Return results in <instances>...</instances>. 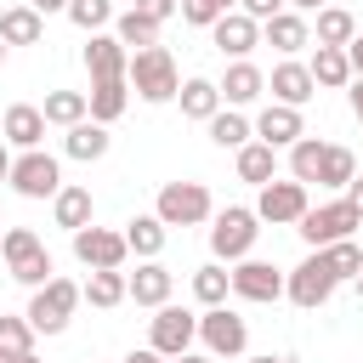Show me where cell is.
I'll use <instances>...</instances> for the list:
<instances>
[{
    "instance_id": "cell-19",
    "label": "cell",
    "mask_w": 363,
    "mask_h": 363,
    "mask_svg": "<svg viewBox=\"0 0 363 363\" xmlns=\"http://www.w3.org/2000/svg\"><path fill=\"white\" fill-rule=\"evenodd\" d=\"M216 91H221V108H250V102L267 91V74L244 57V62H233V68L216 79Z\"/></svg>"
},
{
    "instance_id": "cell-57",
    "label": "cell",
    "mask_w": 363,
    "mask_h": 363,
    "mask_svg": "<svg viewBox=\"0 0 363 363\" xmlns=\"http://www.w3.org/2000/svg\"><path fill=\"white\" fill-rule=\"evenodd\" d=\"M0 233H6V227H0Z\"/></svg>"
},
{
    "instance_id": "cell-12",
    "label": "cell",
    "mask_w": 363,
    "mask_h": 363,
    "mask_svg": "<svg viewBox=\"0 0 363 363\" xmlns=\"http://www.w3.org/2000/svg\"><path fill=\"white\" fill-rule=\"evenodd\" d=\"M74 255H79L91 272H119L130 250H125V233H113V227H96V221H91V227H79V233H74Z\"/></svg>"
},
{
    "instance_id": "cell-15",
    "label": "cell",
    "mask_w": 363,
    "mask_h": 363,
    "mask_svg": "<svg viewBox=\"0 0 363 363\" xmlns=\"http://www.w3.org/2000/svg\"><path fill=\"white\" fill-rule=\"evenodd\" d=\"M170 289H176V272L164 267V261H142L136 272H125V301H136V306H164L170 301Z\"/></svg>"
},
{
    "instance_id": "cell-1",
    "label": "cell",
    "mask_w": 363,
    "mask_h": 363,
    "mask_svg": "<svg viewBox=\"0 0 363 363\" xmlns=\"http://www.w3.org/2000/svg\"><path fill=\"white\" fill-rule=\"evenodd\" d=\"M125 85L142 96V102H176L182 91V74H176V57L164 45H147V51H130L125 62Z\"/></svg>"
},
{
    "instance_id": "cell-8",
    "label": "cell",
    "mask_w": 363,
    "mask_h": 363,
    "mask_svg": "<svg viewBox=\"0 0 363 363\" xmlns=\"http://www.w3.org/2000/svg\"><path fill=\"white\" fill-rule=\"evenodd\" d=\"M193 340H199V312L164 301V306L153 312V323H147V346H153L159 357H182V352H193Z\"/></svg>"
},
{
    "instance_id": "cell-11",
    "label": "cell",
    "mask_w": 363,
    "mask_h": 363,
    "mask_svg": "<svg viewBox=\"0 0 363 363\" xmlns=\"http://www.w3.org/2000/svg\"><path fill=\"white\" fill-rule=\"evenodd\" d=\"M306 210H312V199H306V187H301L295 176H289V182L272 176V182L261 187V199H255V221H272V227H295Z\"/></svg>"
},
{
    "instance_id": "cell-24",
    "label": "cell",
    "mask_w": 363,
    "mask_h": 363,
    "mask_svg": "<svg viewBox=\"0 0 363 363\" xmlns=\"http://www.w3.org/2000/svg\"><path fill=\"white\" fill-rule=\"evenodd\" d=\"M306 74H312L318 91H346V85H352V62H346V51H335V45H318L312 62H306Z\"/></svg>"
},
{
    "instance_id": "cell-37",
    "label": "cell",
    "mask_w": 363,
    "mask_h": 363,
    "mask_svg": "<svg viewBox=\"0 0 363 363\" xmlns=\"http://www.w3.org/2000/svg\"><path fill=\"white\" fill-rule=\"evenodd\" d=\"M79 301H91V306H119L125 301V272H91L85 284H79Z\"/></svg>"
},
{
    "instance_id": "cell-27",
    "label": "cell",
    "mask_w": 363,
    "mask_h": 363,
    "mask_svg": "<svg viewBox=\"0 0 363 363\" xmlns=\"http://www.w3.org/2000/svg\"><path fill=\"white\" fill-rule=\"evenodd\" d=\"M164 238H170V227H164L159 216H130V221H125V250L142 255V261H159Z\"/></svg>"
},
{
    "instance_id": "cell-40",
    "label": "cell",
    "mask_w": 363,
    "mask_h": 363,
    "mask_svg": "<svg viewBox=\"0 0 363 363\" xmlns=\"http://www.w3.org/2000/svg\"><path fill=\"white\" fill-rule=\"evenodd\" d=\"M0 352H34L28 318H6V312H0Z\"/></svg>"
},
{
    "instance_id": "cell-10",
    "label": "cell",
    "mask_w": 363,
    "mask_h": 363,
    "mask_svg": "<svg viewBox=\"0 0 363 363\" xmlns=\"http://www.w3.org/2000/svg\"><path fill=\"white\" fill-rule=\"evenodd\" d=\"M199 340L210 357H238L250 346V323L233 312V306H204L199 312Z\"/></svg>"
},
{
    "instance_id": "cell-25",
    "label": "cell",
    "mask_w": 363,
    "mask_h": 363,
    "mask_svg": "<svg viewBox=\"0 0 363 363\" xmlns=\"http://www.w3.org/2000/svg\"><path fill=\"white\" fill-rule=\"evenodd\" d=\"M125 102H130V85L125 79H96L91 91H85V119H96V125H113L119 113H125Z\"/></svg>"
},
{
    "instance_id": "cell-33",
    "label": "cell",
    "mask_w": 363,
    "mask_h": 363,
    "mask_svg": "<svg viewBox=\"0 0 363 363\" xmlns=\"http://www.w3.org/2000/svg\"><path fill=\"white\" fill-rule=\"evenodd\" d=\"M227 295H233L227 267H221V261H204V267L193 272V301H199V306H227Z\"/></svg>"
},
{
    "instance_id": "cell-29",
    "label": "cell",
    "mask_w": 363,
    "mask_h": 363,
    "mask_svg": "<svg viewBox=\"0 0 363 363\" xmlns=\"http://www.w3.org/2000/svg\"><path fill=\"white\" fill-rule=\"evenodd\" d=\"M176 102H182V113L199 119V125H210V119L221 113V91H216V79H182Z\"/></svg>"
},
{
    "instance_id": "cell-30",
    "label": "cell",
    "mask_w": 363,
    "mask_h": 363,
    "mask_svg": "<svg viewBox=\"0 0 363 363\" xmlns=\"http://www.w3.org/2000/svg\"><path fill=\"white\" fill-rule=\"evenodd\" d=\"M352 34H357V17H352L346 6H323V11H318V28H312V40H318V45L346 51V45H352Z\"/></svg>"
},
{
    "instance_id": "cell-38",
    "label": "cell",
    "mask_w": 363,
    "mask_h": 363,
    "mask_svg": "<svg viewBox=\"0 0 363 363\" xmlns=\"http://www.w3.org/2000/svg\"><path fill=\"white\" fill-rule=\"evenodd\" d=\"M323 261H329L335 284H346V278H357V272H363V244H357V238H340V244H329V250H323Z\"/></svg>"
},
{
    "instance_id": "cell-47",
    "label": "cell",
    "mask_w": 363,
    "mask_h": 363,
    "mask_svg": "<svg viewBox=\"0 0 363 363\" xmlns=\"http://www.w3.org/2000/svg\"><path fill=\"white\" fill-rule=\"evenodd\" d=\"M28 6H34L40 17H51V11H68V0H28Z\"/></svg>"
},
{
    "instance_id": "cell-4",
    "label": "cell",
    "mask_w": 363,
    "mask_h": 363,
    "mask_svg": "<svg viewBox=\"0 0 363 363\" xmlns=\"http://www.w3.org/2000/svg\"><path fill=\"white\" fill-rule=\"evenodd\" d=\"M153 216H159L164 227H199V221H210V216H216V199H210V187H204V182H164V187H159Z\"/></svg>"
},
{
    "instance_id": "cell-23",
    "label": "cell",
    "mask_w": 363,
    "mask_h": 363,
    "mask_svg": "<svg viewBox=\"0 0 363 363\" xmlns=\"http://www.w3.org/2000/svg\"><path fill=\"white\" fill-rule=\"evenodd\" d=\"M108 147H113V136H108V125H96V119H79V125H68V136H62V153H68V159H79V164L102 159Z\"/></svg>"
},
{
    "instance_id": "cell-52",
    "label": "cell",
    "mask_w": 363,
    "mask_h": 363,
    "mask_svg": "<svg viewBox=\"0 0 363 363\" xmlns=\"http://www.w3.org/2000/svg\"><path fill=\"white\" fill-rule=\"evenodd\" d=\"M11 176V153H6V142H0V182Z\"/></svg>"
},
{
    "instance_id": "cell-7",
    "label": "cell",
    "mask_w": 363,
    "mask_h": 363,
    "mask_svg": "<svg viewBox=\"0 0 363 363\" xmlns=\"http://www.w3.org/2000/svg\"><path fill=\"white\" fill-rule=\"evenodd\" d=\"M11 193H23V199H57L62 193V164H57V153H45V147H28V153H17L11 159Z\"/></svg>"
},
{
    "instance_id": "cell-3",
    "label": "cell",
    "mask_w": 363,
    "mask_h": 363,
    "mask_svg": "<svg viewBox=\"0 0 363 363\" xmlns=\"http://www.w3.org/2000/svg\"><path fill=\"white\" fill-rule=\"evenodd\" d=\"M255 238H261L255 210L227 204V210H216V216H210V255H216L221 267H227V261H244V255L255 250Z\"/></svg>"
},
{
    "instance_id": "cell-5",
    "label": "cell",
    "mask_w": 363,
    "mask_h": 363,
    "mask_svg": "<svg viewBox=\"0 0 363 363\" xmlns=\"http://www.w3.org/2000/svg\"><path fill=\"white\" fill-rule=\"evenodd\" d=\"M74 306H79V284H74V278H51V284L34 289V301H28L23 318H28L34 335H62L68 318H74Z\"/></svg>"
},
{
    "instance_id": "cell-42",
    "label": "cell",
    "mask_w": 363,
    "mask_h": 363,
    "mask_svg": "<svg viewBox=\"0 0 363 363\" xmlns=\"http://www.w3.org/2000/svg\"><path fill=\"white\" fill-rule=\"evenodd\" d=\"M238 11H244V17H255V23H267V17L289 11V0H238Z\"/></svg>"
},
{
    "instance_id": "cell-41",
    "label": "cell",
    "mask_w": 363,
    "mask_h": 363,
    "mask_svg": "<svg viewBox=\"0 0 363 363\" xmlns=\"http://www.w3.org/2000/svg\"><path fill=\"white\" fill-rule=\"evenodd\" d=\"M176 11H182V23H193V28H216V17H227L216 0H176Z\"/></svg>"
},
{
    "instance_id": "cell-22",
    "label": "cell",
    "mask_w": 363,
    "mask_h": 363,
    "mask_svg": "<svg viewBox=\"0 0 363 363\" xmlns=\"http://www.w3.org/2000/svg\"><path fill=\"white\" fill-rule=\"evenodd\" d=\"M159 17H147V11H113V40L125 45V51H147V45H159Z\"/></svg>"
},
{
    "instance_id": "cell-36",
    "label": "cell",
    "mask_w": 363,
    "mask_h": 363,
    "mask_svg": "<svg viewBox=\"0 0 363 363\" xmlns=\"http://www.w3.org/2000/svg\"><path fill=\"white\" fill-rule=\"evenodd\" d=\"M318 164H323V136H301V142L289 147V176H295L301 187H312V182H318Z\"/></svg>"
},
{
    "instance_id": "cell-50",
    "label": "cell",
    "mask_w": 363,
    "mask_h": 363,
    "mask_svg": "<svg viewBox=\"0 0 363 363\" xmlns=\"http://www.w3.org/2000/svg\"><path fill=\"white\" fill-rule=\"evenodd\" d=\"M170 363H216L210 352H182V357H170Z\"/></svg>"
},
{
    "instance_id": "cell-35",
    "label": "cell",
    "mask_w": 363,
    "mask_h": 363,
    "mask_svg": "<svg viewBox=\"0 0 363 363\" xmlns=\"http://www.w3.org/2000/svg\"><path fill=\"white\" fill-rule=\"evenodd\" d=\"M357 176V159H352V147H340V142H323V164H318V187H346Z\"/></svg>"
},
{
    "instance_id": "cell-55",
    "label": "cell",
    "mask_w": 363,
    "mask_h": 363,
    "mask_svg": "<svg viewBox=\"0 0 363 363\" xmlns=\"http://www.w3.org/2000/svg\"><path fill=\"white\" fill-rule=\"evenodd\" d=\"M352 284H357V301H363V272H357V278H352Z\"/></svg>"
},
{
    "instance_id": "cell-34",
    "label": "cell",
    "mask_w": 363,
    "mask_h": 363,
    "mask_svg": "<svg viewBox=\"0 0 363 363\" xmlns=\"http://www.w3.org/2000/svg\"><path fill=\"white\" fill-rule=\"evenodd\" d=\"M40 113H45V125H79L91 108H85V91H45V102H40Z\"/></svg>"
},
{
    "instance_id": "cell-45",
    "label": "cell",
    "mask_w": 363,
    "mask_h": 363,
    "mask_svg": "<svg viewBox=\"0 0 363 363\" xmlns=\"http://www.w3.org/2000/svg\"><path fill=\"white\" fill-rule=\"evenodd\" d=\"M346 204L363 216V176H352V182H346Z\"/></svg>"
},
{
    "instance_id": "cell-2",
    "label": "cell",
    "mask_w": 363,
    "mask_h": 363,
    "mask_svg": "<svg viewBox=\"0 0 363 363\" xmlns=\"http://www.w3.org/2000/svg\"><path fill=\"white\" fill-rule=\"evenodd\" d=\"M0 255H6V272H11L17 284H28V289H40V284L57 278L51 250H45V238H40L34 227H6V233H0Z\"/></svg>"
},
{
    "instance_id": "cell-6",
    "label": "cell",
    "mask_w": 363,
    "mask_h": 363,
    "mask_svg": "<svg viewBox=\"0 0 363 363\" xmlns=\"http://www.w3.org/2000/svg\"><path fill=\"white\" fill-rule=\"evenodd\" d=\"M357 227H363V216H357L346 199H329V204H318V210H306V216L295 221V233L306 238V250H329V244L352 238Z\"/></svg>"
},
{
    "instance_id": "cell-56",
    "label": "cell",
    "mask_w": 363,
    "mask_h": 363,
    "mask_svg": "<svg viewBox=\"0 0 363 363\" xmlns=\"http://www.w3.org/2000/svg\"><path fill=\"white\" fill-rule=\"evenodd\" d=\"M0 62H6V40H0Z\"/></svg>"
},
{
    "instance_id": "cell-32",
    "label": "cell",
    "mask_w": 363,
    "mask_h": 363,
    "mask_svg": "<svg viewBox=\"0 0 363 363\" xmlns=\"http://www.w3.org/2000/svg\"><path fill=\"white\" fill-rule=\"evenodd\" d=\"M204 130H210V142H216V147H233V153H238L244 142H255V125H250L238 108H221V113H216Z\"/></svg>"
},
{
    "instance_id": "cell-9",
    "label": "cell",
    "mask_w": 363,
    "mask_h": 363,
    "mask_svg": "<svg viewBox=\"0 0 363 363\" xmlns=\"http://www.w3.org/2000/svg\"><path fill=\"white\" fill-rule=\"evenodd\" d=\"M284 295L301 306V312H318L329 295H335V272H329V261H323V250H312L301 267H289V278H284Z\"/></svg>"
},
{
    "instance_id": "cell-54",
    "label": "cell",
    "mask_w": 363,
    "mask_h": 363,
    "mask_svg": "<svg viewBox=\"0 0 363 363\" xmlns=\"http://www.w3.org/2000/svg\"><path fill=\"white\" fill-rule=\"evenodd\" d=\"M216 6H221V11H238V0H216Z\"/></svg>"
},
{
    "instance_id": "cell-13",
    "label": "cell",
    "mask_w": 363,
    "mask_h": 363,
    "mask_svg": "<svg viewBox=\"0 0 363 363\" xmlns=\"http://www.w3.org/2000/svg\"><path fill=\"white\" fill-rule=\"evenodd\" d=\"M227 278H233V295H238V301H261V306H267V301H278V295H284V272H278L272 261H255V255L233 261V272H227Z\"/></svg>"
},
{
    "instance_id": "cell-46",
    "label": "cell",
    "mask_w": 363,
    "mask_h": 363,
    "mask_svg": "<svg viewBox=\"0 0 363 363\" xmlns=\"http://www.w3.org/2000/svg\"><path fill=\"white\" fill-rule=\"evenodd\" d=\"M346 96H352V113H357V125H363V79H352V85H346Z\"/></svg>"
},
{
    "instance_id": "cell-44",
    "label": "cell",
    "mask_w": 363,
    "mask_h": 363,
    "mask_svg": "<svg viewBox=\"0 0 363 363\" xmlns=\"http://www.w3.org/2000/svg\"><path fill=\"white\" fill-rule=\"evenodd\" d=\"M346 62H352V79H363V34H352V45H346Z\"/></svg>"
},
{
    "instance_id": "cell-31",
    "label": "cell",
    "mask_w": 363,
    "mask_h": 363,
    "mask_svg": "<svg viewBox=\"0 0 363 363\" xmlns=\"http://www.w3.org/2000/svg\"><path fill=\"white\" fill-rule=\"evenodd\" d=\"M272 176H278V147H267V142H244V147H238V182L267 187Z\"/></svg>"
},
{
    "instance_id": "cell-39",
    "label": "cell",
    "mask_w": 363,
    "mask_h": 363,
    "mask_svg": "<svg viewBox=\"0 0 363 363\" xmlns=\"http://www.w3.org/2000/svg\"><path fill=\"white\" fill-rule=\"evenodd\" d=\"M68 23L85 34H102L113 23V0H68Z\"/></svg>"
},
{
    "instance_id": "cell-43",
    "label": "cell",
    "mask_w": 363,
    "mask_h": 363,
    "mask_svg": "<svg viewBox=\"0 0 363 363\" xmlns=\"http://www.w3.org/2000/svg\"><path fill=\"white\" fill-rule=\"evenodd\" d=\"M136 11H147V17H176V0H136Z\"/></svg>"
},
{
    "instance_id": "cell-17",
    "label": "cell",
    "mask_w": 363,
    "mask_h": 363,
    "mask_svg": "<svg viewBox=\"0 0 363 363\" xmlns=\"http://www.w3.org/2000/svg\"><path fill=\"white\" fill-rule=\"evenodd\" d=\"M267 91H272V102H284V108H306V102L318 96V85H312L306 62H295V57H284V62L267 74Z\"/></svg>"
},
{
    "instance_id": "cell-28",
    "label": "cell",
    "mask_w": 363,
    "mask_h": 363,
    "mask_svg": "<svg viewBox=\"0 0 363 363\" xmlns=\"http://www.w3.org/2000/svg\"><path fill=\"white\" fill-rule=\"evenodd\" d=\"M0 40L6 45H40L45 40V17L34 6H6L0 11Z\"/></svg>"
},
{
    "instance_id": "cell-21",
    "label": "cell",
    "mask_w": 363,
    "mask_h": 363,
    "mask_svg": "<svg viewBox=\"0 0 363 363\" xmlns=\"http://www.w3.org/2000/svg\"><path fill=\"white\" fill-rule=\"evenodd\" d=\"M125 62H130V51H125L113 34H91V45H85L91 85H96V79H125Z\"/></svg>"
},
{
    "instance_id": "cell-16",
    "label": "cell",
    "mask_w": 363,
    "mask_h": 363,
    "mask_svg": "<svg viewBox=\"0 0 363 363\" xmlns=\"http://www.w3.org/2000/svg\"><path fill=\"white\" fill-rule=\"evenodd\" d=\"M301 136H306V119H301V108L267 102V108L255 113V142H267V147H295Z\"/></svg>"
},
{
    "instance_id": "cell-51",
    "label": "cell",
    "mask_w": 363,
    "mask_h": 363,
    "mask_svg": "<svg viewBox=\"0 0 363 363\" xmlns=\"http://www.w3.org/2000/svg\"><path fill=\"white\" fill-rule=\"evenodd\" d=\"M0 363H40L34 352H0Z\"/></svg>"
},
{
    "instance_id": "cell-18",
    "label": "cell",
    "mask_w": 363,
    "mask_h": 363,
    "mask_svg": "<svg viewBox=\"0 0 363 363\" xmlns=\"http://www.w3.org/2000/svg\"><path fill=\"white\" fill-rule=\"evenodd\" d=\"M261 45H272V51L295 57V51H306V45H312V23H306L301 11H278V17H267V23H261Z\"/></svg>"
},
{
    "instance_id": "cell-49",
    "label": "cell",
    "mask_w": 363,
    "mask_h": 363,
    "mask_svg": "<svg viewBox=\"0 0 363 363\" xmlns=\"http://www.w3.org/2000/svg\"><path fill=\"white\" fill-rule=\"evenodd\" d=\"M323 6H329V0H289V11H301V17H306V11H323Z\"/></svg>"
},
{
    "instance_id": "cell-14",
    "label": "cell",
    "mask_w": 363,
    "mask_h": 363,
    "mask_svg": "<svg viewBox=\"0 0 363 363\" xmlns=\"http://www.w3.org/2000/svg\"><path fill=\"white\" fill-rule=\"evenodd\" d=\"M210 45H216L221 57L244 62V57L261 45V23H255V17H244V11H227V17H216V28H210Z\"/></svg>"
},
{
    "instance_id": "cell-20",
    "label": "cell",
    "mask_w": 363,
    "mask_h": 363,
    "mask_svg": "<svg viewBox=\"0 0 363 363\" xmlns=\"http://www.w3.org/2000/svg\"><path fill=\"white\" fill-rule=\"evenodd\" d=\"M40 136H45V113L34 108V102H11L6 113H0V142H11V147H40Z\"/></svg>"
},
{
    "instance_id": "cell-48",
    "label": "cell",
    "mask_w": 363,
    "mask_h": 363,
    "mask_svg": "<svg viewBox=\"0 0 363 363\" xmlns=\"http://www.w3.org/2000/svg\"><path fill=\"white\" fill-rule=\"evenodd\" d=\"M125 363H170V357H159V352H153V346H142V352H130V357H125Z\"/></svg>"
},
{
    "instance_id": "cell-53",
    "label": "cell",
    "mask_w": 363,
    "mask_h": 363,
    "mask_svg": "<svg viewBox=\"0 0 363 363\" xmlns=\"http://www.w3.org/2000/svg\"><path fill=\"white\" fill-rule=\"evenodd\" d=\"M250 363H289V357H272V352H267V357H250Z\"/></svg>"
},
{
    "instance_id": "cell-26",
    "label": "cell",
    "mask_w": 363,
    "mask_h": 363,
    "mask_svg": "<svg viewBox=\"0 0 363 363\" xmlns=\"http://www.w3.org/2000/svg\"><path fill=\"white\" fill-rule=\"evenodd\" d=\"M51 216H57V227H68V233L91 227V221H96V199H91V187H62V193L51 199Z\"/></svg>"
}]
</instances>
